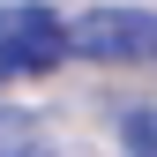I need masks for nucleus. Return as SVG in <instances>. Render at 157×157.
<instances>
[{"label":"nucleus","mask_w":157,"mask_h":157,"mask_svg":"<svg viewBox=\"0 0 157 157\" xmlns=\"http://www.w3.org/2000/svg\"><path fill=\"white\" fill-rule=\"evenodd\" d=\"M67 60L90 67H142L157 60V15L150 8H90L67 23Z\"/></svg>","instance_id":"f257e3e1"},{"label":"nucleus","mask_w":157,"mask_h":157,"mask_svg":"<svg viewBox=\"0 0 157 157\" xmlns=\"http://www.w3.org/2000/svg\"><path fill=\"white\" fill-rule=\"evenodd\" d=\"M120 142H127L135 157H157V105H150V112H127V120H120Z\"/></svg>","instance_id":"20e7f679"},{"label":"nucleus","mask_w":157,"mask_h":157,"mask_svg":"<svg viewBox=\"0 0 157 157\" xmlns=\"http://www.w3.org/2000/svg\"><path fill=\"white\" fill-rule=\"evenodd\" d=\"M0 157H52L45 120H37V112H8V105H0Z\"/></svg>","instance_id":"7ed1b4c3"},{"label":"nucleus","mask_w":157,"mask_h":157,"mask_svg":"<svg viewBox=\"0 0 157 157\" xmlns=\"http://www.w3.org/2000/svg\"><path fill=\"white\" fill-rule=\"evenodd\" d=\"M67 60V23L45 0H8L0 8V75H52Z\"/></svg>","instance_id":"f03ea898"}]
</instances>
